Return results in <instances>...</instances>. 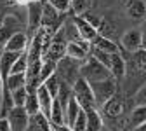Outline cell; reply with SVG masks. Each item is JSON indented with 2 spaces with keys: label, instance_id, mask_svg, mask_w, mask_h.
<instances>
[{
  "label": "cell",
  "instance_id": "29",
  "mask_svg": "<svg viewBox=\"0 0 146 131\" xmlns=\"http://www.w3.org/2000/svg\"><path fill=\"white\" fill-rule=\"evenodd\" d=\"M70 9H73V12L77 16H82V14H87V11L90 9V2L89 0H71Z\"/></svg>",
  "mask_w": 146,
  "mask_h": 131
},
{
  "label": "cell",
  "instance_id": "26",
  "mask_svg": "<svg viewBox=\"0 0 146 131\" xmlns=\"http://www.w3.org/2000/svg\"><path fill=\"white\" fill-rule=\"evenodd\" d=\"M40 84L45 86V89L50 93V96H52V98H56L58 91H59V86H61V81H59V77L56 75V72H52L50 75H49L44 82H40Z\"/></svg>",
  "mask_w": 146,
  "mask_h": 131
},
{
  "label": "cell",
  "instance_id": "8",
  "mask_svg": "<svg viewBox=\"0 0 146 131\" xmlns=\"http://www.w3.org/2000/svg\"><path fill=\"white\" fill-rule=\"evenodd\" d=\"M120 46H122V49H125V52H136V51L143 49V39H141L139 26L125 30L120 37Z\"/></svg>",
  "mask_w": 146,
  "mask_h": 131
},
{
  "label": "cell",
  "instance_id": "6",
  "mask_svg": "<svg viewBox=\"0 0 146 131\" xmlns=\"http://www.w3.org/2000/svg\"><path fill=\"white\" fill-rule=\"evenodd\" d=\"M131 58L127 60L125 56V75L131 73L132 77H146V51L139 49L136 52H129Z\"/></svg>",
  "mask_w": 146,
  "mask_h": 131
},
{
  "label": "cell",
  "instance_id": "4",
  "mask_svg": "<svg viewBox=\"0 0 146 131\" xmlns=\"http://www.w3.org/2000/svg\"><path fill=\"white\" fill-rule=\"evenodd\" d=\"M90 84V89H92V95H94V100H96V105L98 108L106 101L110 100L115 93H117V81L113 77H108V79H103V81H94V82H89Z\"/></svg>",
  "mask_w": 146,
  "mask_h": 131
},
{
  "label": "cell",
  "instance_id": "31",
  "mask_svg": "<svg viewBox=\"0 0 146 131\" xmlns=\"http://www.w3.org/2000/svg\"><path fill=\"white\" fill-rule=\"evenodd\" d=\"M73 131H85V110H80L77 119L73 121V124L70 126Z\"/></svg>",
  "mask_w": 146,
  "mask_h": 131
},
{
  "label": "cell",
  "instance_id": "22",
  "mask_svg": "<svg viewBox=\"0 0 146 131\" xmlns=\"http://www.w3.org/2000/svg\"><path fill=\"white\" fill-rule=\"evenodd\" d=\"M26 86V75L25 73H9L7 79L4 81V87L7 91H14Z\"/></svg>",
  "mask_w": 146,
  "mask_h": 131
},
{
  "label": "cell",
  "instance_id": "15",
  "mask_svg": "<svg viewBox=\"0 0 146 131\" xmlns=\"http://www.w3.org/2000/svg\"><path fill=\"white\" fill-rule=\"evenodd\" d=\"M125 14L132 21H143L146 17V2L144 0H127Z\"/></svg>",
  "mask_w": 146,
  "mask_h": 131
},
{
  "label": "cell",
  "instance_id": "18",
  "mask_svg": "<svg viewBox=\"0 0 146 131\" xmlns=\"http://www.w3.org/2000/svg\"><path fill=\"white\" fill-rule=\"evenodd\" d=\"M90 49H98V51H104V52H118L120 51L118 44L113 39H108V37H103L99 33L90 42Z\"/></svg>",
  "mask_w": 146,
  "mask_h": 131
},
{
  "label": "cell",
  "instance_id": "11",
  "mask_svg": "<svg viewBox=\"0 0 146 131\" xmlns=\"http://www.w3.org/2000/svg\"><path fill=\"white\" fill-rule=\"evenodd\" d=\"M64 54L70 56V58H73V60L84 61L87 56L90 54V42H87V40H84V39L68 40V42H66Z\"/></svg>",
  "mask_w": 146,
  "mask_h": 131
},
{
  "label": "cell",
  "instance_id": "27",
  "mask_svg": "<svg viewBox=\"0 0 146 131\" xmlns=\"http://www.w3.org/2000/svg\"><path fill=\"white\" fill-rule=\"evenodd\" d=\"M26 67H28V52L23 51V52H19V56H17L16 61L12 63L11 73H25L26 72Z\"/></svg>",
  "mask_w": 146,
  "mask_h": 131
},
{
  "label": "cell",
  "instance_id": "5",
  "mask_svg": "<svg viewBox=\"0 0 146 131\" xmlns=\"http://www.w3.org/2000/svg\"><path fill=\"white\" fill-rule=\"evenodd\" d=\"M25 23L23 19H19L16 14H5L2 19H0V51L4 49L5 42L9 40V37L14 35L16 32H23Z\"/></svg>",
  "mask_w": 146,
  "mask_h": 131
},
{
  "label": "cell",
  "instance_id": "23",
  "mask_svg": "<svg viewBox=\"0 0 146 131\" xmlns=\"http://www.w3.org/2000/svg\"><path fill=\"white\" fill-rule=\"evenodd\" d=\"M49 122L50 124H64V110L61 107V103L58 101V98H54L50 112H49Z\"/></svg>",
  "mask_w": 146,
  "mask_h": 131
},
{
  "label": "cell",
  "instance_id": "30",
  "mask_svg": "<svg viewBox=\"0 0 146 131\" xmlns=\"http://www.w3.org/2000/svg\"><path fill=\"white\" fill-rule=\"evenodd\" d=\"M45 2L50 4L59 14H66L70 11V5H71V0H45Z\"/></svg>",
  "mask_w": 146,
  "mask_h": 131
},
{
  "label": "cell",
  "instance_id": "17",
  "mask_svg": "<svg viewBox=\"0 0 146 131\" xmlns=\"http://www.w3.org/2000/svg\"><path fill=\"white\" fill-rule=\"evenodd\" d=\"M35 93H36V100H38L40 114H44V116L49 119V112H50V107H52L54 98L50 96V93L45 89L44 84H38V86H36V87H35Z\"/></svg>",
  "mask_w": 146,
  "mask_h": 131
},
{
  "label": "cell",
  "instance_id": "14",
  "mask_svg": "<svg viewBox=\"0 0 146 131\" xmlns=\"http://www.w3.org/2000/svg\"><path fill=\"white\" fill-rule=\"evenodd\" d=\"M108 70H110L111 77H113L117 82H120V81L125 77V58H123L122 51H118V52H113V54H111V60H110Z\"/></svg>",
  "mask_w": 146,
  "mask_h": 131
},
{
  "label": "cell",
  "instance_id": "37",
  "mask_svg": "<svg viewBox=\"0 0 146 131\" xmlns=\"http://www.w3.org/2000/svg\"><path fill=\"white\" fill-rule=\"evenodd\" d=\"M99 131H110V128H106V126H103V128H101Z\"/></svg>",
  "mask_w": 146,
  "mask_h": 131
},
{
  "label": "cell",
  "instance_id": "7",
  "mask_svg": "<svg viewBox=\"0 0 146 131\" xmlns=\"http://www.w3.org/2000/svg\"><path fill=\"white\" fill-rule=\"evenodd\" d=\"M59 26H61V14L50 4L44 2V5H42V17H40V28L54 33Z\"/></svg>",
  "mask_w": 146,
  "mask_h": 131
},
{
  "label": "cell",
  "instance_id": "35",
  "mask_svg": "<svg viewBox=\"0 0 146 131\" xmlns=\"http://www.w3.org/2000/svg\"><path fill=\"white\" fill-rule=\"evenodd\" d=\"M0 131H11L9 122H7V119H5V117H0Z\"/></svg>",
  "mask_w": 146,
  "mask_h": 131
},
{
  "label": "cell",
  "instance_id": "19",
  "mask_svg": "<svg viewBox=\"0 0 146 131\" xmlns=\"http://www.w3.org/2000/svg\"><path fill=\"white\" fill-rule=\"evenodd\" d=\"M103 126H104V121L98 108L85 110V131H99Z\"/></svg>",
  "mask_w": 146,
  "mask_h": 131
},
{
  "label": "cell",
  "instance_id": "32",
  "mask_svg": "<svg viewBox=\"0 0 146 131\" xmlns=\"http://www.w3.org/2000/svg\"><path fill=\"white\" fill-rule=\"evenodd\" d=\"M134 105H146V82L136 91V95H134Z\"/></svg>",
  "mask_w": 146,
  "mask_h": 131
},
{
  "label": "cell",
  "instance_id": "20",
  "mask_svg": "<svg viewBox=\"0 0 146 131\" xmlns=\"http://www.w3.org/2000/svg\"><path fill=\"white\" fill-rule=\"evenodd\" d=\"M25 131H50L49 119L44 114H40V112H36V114L30 116V122Z\"/></svg>",
  "mask_w": 146,
  "mask_h": 131
},
{
  "label": "cell",
  "instance_id": "25",
  "mask_svg": "<svg viewBox=\"0 0 146 131\" xmlns=\"http://www.w3.org/2000/svg\"><path fill=\"white\" fill-rule=\"evenodd\" d=\"M129 121H131V126H137L141 122L146 121V105H134L131 116H129Z\"/></svg>",
  "mask_w": 146,
  "mask_h": 131
},
{
  "label": "cell",
  "instance_id": "24",
  "mask_svg": "<svg viewBox=\"0 0 146 131\" xmlns=\"http://www.w3.org/2000/svg\"><path fill=\"white\" fill-rule=\"evenodd\" d=\"M26 89H28V87H26ZM23 108L28 112V116H33V114H36V112H40V108H38V100H36V93H35V89H28V95H26V100H25Z\"/></svg>",
  "mask_w": 146,
  "mask_h": 131
},
{
  "label": "cell",
  "instance_id": "38",
  "mask_svg": "<svg viewBox=\"0 0 146 131\" xmlns=\"http://www.w3.org/2000/svg\"><path fill=\"white\" fill-rule=\"evenodd\" d=\"M144 2H146V0H144Z\"/></svg>",
  "mask_w": 146,
  "mask_h": 131
},
{
  "label": "cell",
  "instance_id": "2",
  "mask_svg": "<svg viewBox=\"0 0 146 131\" xmlns=\"http://www.w3.org/2000/svg\"><path fill=\"white\" fill-rule=\"evenodd\" d=\"M80 63H82V61L73 60V58H70V56L64 54L63 58L58 60L56 70H54V72H56V75L59 77L61 82L71 86L73 82H75V81L80 77Z\"/></svg>",
  "mask_w": 146,
  "mask_h": 131
},
{
  "label": "cell",
  "instance_id": "3",
  "mask_svg": "<svg viewBox=\"0 0 146 131\" xmlns=\"http://www.w3.org/2000/svg\"><path fill=\"white\" fill-rule=\"evenodd\" d=\"M71 95H73V98L78 101V105L84 110L98 108L96 100H94V95H92V89H90V84L84 77H78L75 82L71 84Z\"/></svg>",
  "mask_w": 146,
  "mask_h": 131
},
{
  "label": "cell",
  "instance_id": "16",
  "mask_svg": "<svg viewBox=\"0 0 146 131\" xmlns=\"http://www.w3.org/2000/svg\"><path fill=\"white\" fill-rule=\"evenodd\" d=\"M28 44H30L28 35L25 32H16L14 35L9 37V40L5 42L4 49L5 51H12V52H23V51L28 49Z\"/></svg>",
  "mask_w": 146,
  "mask_h": 131
},
{
  "label": "cell",
  "instance_id": "36",
  "mask_svg": "<svg viewBox=\"0 0 146 131\" xmlns=\"http://www.w3.org/2000/svg\"><path fill=\"white\" fill-rule=\"evenodd\" d=\"M131 131H146V121L141 122V124H137V126H134Z\"/></svg>",
  "mask_w": 146,
  "mask_h": 131
},
{
  "label": "cell",
  "instance_id": "1",
  "mask_svg": "<svg viewBox=\"0 0 146 131\" xmlns=\"http://www.w3.org/2000/svg\"><path fill=\"white\" fill-rule=\"evenodd\" d=\"M80 77H84L87 82H94V81H103L111 77V73L99 60H96L92 54H89L80 63Z\"/></svg>",
  "mask_w": 146,
  "mask_h": 131
},
{
  "label": "cell",
  "instance_id": "34",
  "mask_svg": "<svg viewBox=\"0 0 146 131\" xmlns=\"http://www.w3.org/2000/svg\"><path fill=\"white\" fill-rule=\"evenodd\" d=\"M50 131H73V129L66 124H50Z\"/></svg>",
  "mask_w": 146,
  "mask_h": 131
},
{
  "label": "cell",
  "instance_id": "9",
  "mask_svg": "<svg viewBox=\"0 0 146 131\" xmlns=\"http://www.w3.org/2000/svg\"><path fill=\"white\" fill-rule=\"evenodd\" d=\"M5 119L9 122L11 131H25L28 122H30V116H28V112L23 107H12L7 112Z\"/></svg>",
  "mask_w": 146,
  "mask_h": 131
},
{
  "label": "cell",
  "instance_id": "21",
  "mask_svg": "<svg viewBox=\"0 0 146 131\" xmlns=\"http://www.w3.org/2000/svg\"><path fill=\"white\" fill-rule=\"evenodd\" d=\"M80 110H84V108L78 105V101L73 98V95H71V96L68 98L66 107H64V124H66V126H71L73 121L77 119V116H78Z\"/></svg>",
  "mask_w": 146,
  "mask_h": 131
},
{
  "label": "cell",
  "instance_id": "33",
  "mask_svg": "<svg viewBox=\"0 0 146 131\" xmlns=\"http://www.w3.org/2000/svg\"><path fill=\"white\" fill-rule=\"evenodd\" d=\"M139 30H141V39H143V49L146 51V17L143 19V23L139 25Z\"/></svg>",
  "mask_w": 146,
  "mask_h": 131
},
{
  "label": "cell",
  "instance_id": "13",
  "mask_svg": "<svg viewBox=\"0 0 146 131\" xmlns=\"http://www.w3.org/2000/svg\"><path fill=\"white\" fill-rule=\"evenodd\" d=\"M73 25H75L77 32H78V37L87 42H92L94 37L98 35V28L90 23L85 16H75L73 17Z\"/></svg>",
  "mask_w": 146,
  "mask_h": 131
},
{
  "label": "cell",
  "instance_id": "10",
  "mask_svg": "<svg viewBox=\"0 0 146 131\" xmlns=\"http://www.w3.org/2000/svg\"><path fill=\"white\" fill-rule=\"evenodd\" d=\"M42 0H30L25 5L26 7V26L30 32H36L40 28V17H42Z\"/></svg>",
  "mask_w": 146,
  "mask_h": 131
},
{
  "label": "cell",
  "instance_id": "12",
  "mask_svg": "<svg viewBox=\"0 0 146 131\" xmlns=\"http://www.w3.org/2000/svg\"><path fill=\"white\" fill-rule=\"evenodd\" d=\"M99 108H101V112H99L101 116H106L110 119H118L123 114V110H125V103H123V100L115 93V95L110 98V100H106Z\"/></svg>",
  "mask_w": 146,
  "mask_h": 131
},
{
  "label": "cell",
  "instance_id": "28",
  "mask_svg": "<svg viewBox=\"0 0 146 131\" xmlns=\"http://www.w3.org/2000/svg\"><path fill=\"white\" fill-rule=\"evenodd\" d=\"M9 93H11V96H12L14 107H23L25 105V100H26V95H28L26 86L19 87V89H14V91H9Z\"/></svg>",
  "mask_w": 146,
  "mask_h": 131
}]
</instances>
